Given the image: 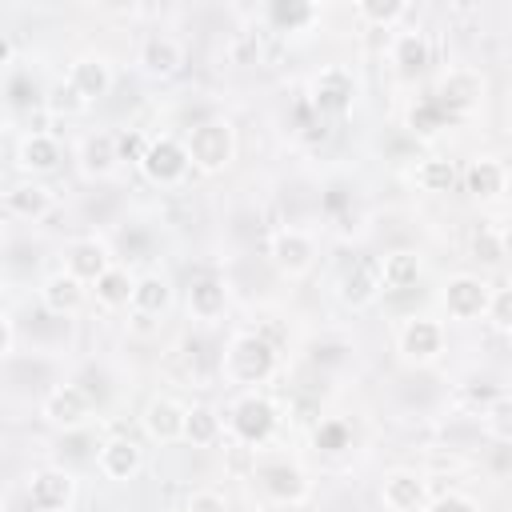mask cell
I'll list each match as a JSON object with an SVG mask.
<instances>
[{
  "label": "cell",
  "instance_id": "1",
  "mask_svg": "<svg viewBox=\"0 0 512 512\" xmlns=\"http://www.w3.org/2000/svg\"><path fill=\"white\" fill-rule=\"evenodd\" d=\"M220 368L232 384H264L276 372V344L260 332H236L220 356Z\"/></svg>",
  "mask_w": 512,
  "mask_h": 512
},
{
  "label": "cell",
  "instance_id": "2",
  "mask_svg": "<svg viewBox=\"0 0 512 512\" xmlns=\"http://www.w3.org/2000/svg\"><path fill=\"white\" fill-rule=\"evenodd\" d=\"M184 152H188V164L204 176H216L232 164V152H236V132L228 120H200L188 128L184 136Z\"/></svg>",
  "mask_w": 512,
  "mask_h": 512
},
{
  "label": "cell",
  "instance_id": "3",
  "mask_svg": "<svg viewBox=\"0 0 512 512\" xmlns=\"http://www.w3.org/2000/svg\"><path fill=\"white\" fill-rule=\"evenodd\" d=\"M484 92H488L484 72H480V68H468V64H456V68H448V72L436 80L432 100H436V104L456 120V116L472 112V108L484 100Z\"/></svg>",
  "mask_w": 512,
  "mask_h": 512
},
{
  "label": "cell",
  "instance_id": "4",
  "mask_svg": "<svg viewBox=\"0 0 512 512\" xmlns=\"http://www.w3.org/2000/svg\"><path fill=\"white\" fill-rule=\"evenodd\" d=\"M356 100V76L344 68V64H328L312 76V88H308V108L316 116H344Z\"/></svg>",
  "mask_w": 512,
  "mask_h": 512
},
{
  "label": "cell",
  "instance_id": "5",
  "mask_svg": "<svg viewBox=\"0 0 512 512\" xmlns=\"http://www.w3.org/2000/svg\"><path fill=\"white\" fill-rule=\"evenodd\" d=\"M228 428H232V436L240 444H264V440H272V432H276V404L268 396H260V392L240 396L228 408Z\"/></svg>",
  "mask_w": 512,
  "mask_h": 512
},
{
  "label": "cell",
  "instance_id": "6",
  "mask_svg": "<svg viewBox=\"0 0 512 512\" xmlns=\"http://www.w3.org/2000/svg\"><path fill=\"white\" fill-rule=\"evenodd\" d=\"M188 152H184V144L176 140V136H152L148 140V152H144V160H140V172L152 180V184H160V188H172V184H180L184 176H188Z\"/></svg>",
  "mask_w": 512,
  "mask_h": 512
},
{
  "label": "cell",
  "instance_id": "7",
  "mask_svg": "<svg viewBox=\"0 0 512 512\" xmlns=\"http://www.w3.org/2000/svg\"><path fill=\"white\" fill-rule=\"evenodd\" d=\"M256 484L276 504H300L308 496V476L292 460H264V464H256Z\"/></svg>",
  "mask_w": 512,
  "mask_h": 512
},
{
  "label": "cell",
  "instance_id": "8",
  "mask_svg": "<svg viewBox=\"0 0 512 512\" xmlns=\"http://www.w3.org/2000/svg\"><path fill=\"white\" fill-rule=\"evenodd\" d=\"M76 500V476L68 468H36L28 476V504L36 512H64Z\"/></svg>",
  "mask_w": 512,
  "mask_h": 512
},
{
  "label": "cell",
  "instance_id": "9",
  "mask_svg": "<svg viewBox=\"0 0 512 512\" xmlns=\"http://www.w3.org/2000/svg\"><path fill=\"white\" fill-rule=\"evenodd\" d=\"M268 256L284 276H304L316 260V244L304 228H276L268 240Z\"/></svg>",
  "mask_w": 512,
  "mask_h": 512
},
{
  "label": "cell",
  "instance_id": "10",
  "mask_svg": "<svg viewBox=\"0 0 512 512\" xmlns=\"http://www.w3.org/2000/svg\"><path fill=\"white\" fill-rule=\"evenodd\" d=\"M396 344H400L404 360L428 364V360H436L444 352V324L440 320H428V316H412V320L400 324Z\"/></svg>",
  "mask_w": 512,
  "mask_h": 512
},
{
  "label": "cell",
  "instance_id": "11",
  "mask_svg": "<svg viewBox=\"0 0 512 512\" xmlns=\"http://www.w3.org/2000/svg\"><path fill=\"white\" fill-rule=\"evenodd\" d=\"M488 296H492L488 280L468 276V272H464V276H452V280L444 284V308H448L452 320H476V316H484Z\"/></svg>",
  "mask_w": 512,
  "mask_h": 512
},
{
  "label": "cell",
  "instance_id": "12",
  "mask_svg": "<svg viewBox=\"0 0 512 512\" xmlns=\"http://www.w3.org/2000/svg\"><path fill=\"white\" fill-rule=\"evenodd\" d=\"M88 412H92V400H88V392L80 384H60V388H52L44 396V420L56 424V428H64V432L84 428Z\"/></svg>",
  "mask_w": 512,
  "mask_h": 512
},
{
  "label": "cell",
  "instance_id": "13",
  "mask_svg": "<svg viewBox=\"0 0 512 512\" xmlns=\"http://www.w3.org/2000/svg\"><path fill=\"white\" fill-rule=\"evenodd\" d=\"M380 500L388 512H420L428 504V480L412 468H396L380 484Z\"/></svg>",
  "mask_w": 512,
  "mask_h": 512
},
{
  "label": "cell",
  "instance_id": "14",
  "mask_svg": "<svg viewBox=\"0 0 512 512\" xmlns=\"http://www.w3.org/2000/svg\"><path fill=\"white\" fill-rule=\"evenodd\" d=\"M380 292V256H356L352 268L340 276V300L348 308H368Z\"/></svg>",
  "mask_w": 512,
  "mask_h": 512
},
{
  "label": "cell",
  "instance_id": "15",
  "mask_svg": "<svg viewBox=\"0 0 512 512\" xmlns=\"http://www.w3.org/2000/svg\"><path fill=\"white\" fill-rule=\"evenodd\" d=\"M144 464V452L132 436H108L104 444H96V468L104 480H132Z\"/></svg>",
  "mask_w": 512,
  "mask_h": 512
},
{
  "label": "cell",
  "instance_id": "16",
  "mask_svg": "<svg viewBox=\"0 0 512 512\" xmlns=\"http://www.w3.org/2000/svg\"><path fill=\"white\" fill-rule=\"evenodd\" d=\"M64 264H68V276H76L80 284H96V280L112 268V256H108V244H104V240L84 236V240H72V244H68Z\"/></svg>",
  "mask_w": 512,
  "mask_h": 512
},
{
  "label": "cell",
  "instance_id": "17",
  "mask_svg": "<svg viewBox=\"0 0 512 512\" xmlns=\"http://www.w3.org/2000/svg\"><path fill=\"white\" fill-rule=\"evenodd\" d=\"M68 84L84 96V104H96V100H104L108 96V88H112V68H108V60L104 56H80V60H72V68H68Z\"/></svg>",
  "mask_w": 512,
  "mask_h": 512
},
{
  "label": "cell",
  "instance_id": "18",
  "mask_svg": "<svg viewBox=\"0 0 512 512\" xmlns=\"http://www.w3.org/2000/svg\"><path fill=\"white\" fill-rule=\"evenodd\" d=\"M16 160H20V168L32 172V176H48V172L60 168L64 148H60V140H56L52 132H28V136L20 140Z\"/></svg>",
  "mask_w": 512,
  "mask_h": 512
},
{
  "label": "cell",
  "instance_id": "19",
  "mask_svg": "<svg viewBox=\"0 0 512 512\" xmlns=\"http://www.w3.org/2000/svg\"><path fill=\"white\" fill-rule=\"evenodd\" d=\"M180 64H184L180 40H172V36H164V32H152V36L140 44V68H144L148 76L168 80V76L180 72Z\"/></svg>",
  "mask_w": 512,
  "mask_h": 512
},
{
  "label": "cell",
  "instance_id": "20",
  "mask_svg": "<svg viewBox=\"0 0 512 512\" xmlns=\"http://www.w3.org/2000/svg\"><path fill=\"white\" fill-rule=\"evenodd\" d=\"M144 432L160 444H176L184 436V404H176L172 396H156L144 408Z\"/></svg>",
  "mask_w": 512,
  "mask_h": 512
},
{
  "label": "cell",
  "instance_id": "21",
  "mask_svg": "<svg viewBox=\"0 0 512 512\" xmlns=\"http://www.w3.org/2000/svg\"><path fill=\"white\" fill-rule=\"evenodd\" d=\"M40 304H44V312H52V316H72V312H80V304H84V284H80L76 276H68V272H52V276L40 284Z\"/></svg>",
  "mask_w": 512,
  "mask_h": 512
},
{
  "label": "cell",
  "instance_id": "22",
  "mask_svg": "<svg viewBox=\"0 0 512 512\" xmlns=\"http://www.w3.org/2000/svg\"><path fill=\"white\" fill-rule=\"evenodd\" d=\"M504 184H508V172H504V164L492 160V156H480V160H472V164L464 168V188H468L476 200H496V196L504 192Z\"/></svg>",
  "mask_w": 512,
  "mask_h": 512
},
{
  "label": "cell",
  "instance_id": "23",
  "mask_svg": "<svg viewBox=\"0 0 512 512\" xmlns=\"http://www.w3.org/2000/svg\"><path fill=\"white\" fill-rule=\"evenodd\" d=\"M4 208L12 216H20V220H40V216L52 212V192L44 184H36V180H24V184L4 192Z\"/></svg>",
  "mask_w": 512,
  "mask_h": 512
},
{
  "label": "cell",
  "instance_id": "24",
  "mask_svg": "<svg viewBox=\"0 0 512 512\" xmlns=\"http://www.w3.org/2000/svg\"><path fill=\"white\" fill-rule=\"evenodd\" d=\"M420 272H424V264H420L416 252H388V256H380V288L384 292H408V288H416Z\"/></svg>",
  "mask_w": 512,
  "mask_h": 512
},
{
  "label": "cell",
  "instance_id": "25",
  "mask_svg": "<svg viewBox=\"0 0 512 512\" xmlns=\"http://www.w3.org/2000/svg\"><path fill=\"white\" fill-rule=\"evenodd\" d=\"M428 60H432V48H428L424 32H396V40H392V64H396L400 76H408V80L420 76L428 68Z\"/></svg>",
  "mask_w": 512,
  "mask_h": 512
},
{
  "label": "cell",
  "instance_id": "26",
  "mask_svg": "<svg viewBox=\"0 0 512 512\" xmlns=\"http://www.w3.org/2000/svg\"><path fill=\"white\" fill-rule=\"evenodd\" d=\"M120 164L116 156V132H92L80 140V168L88 176H108Z\"/></svg>",
  "mask_w": 512,
  "mask_h": 512
},
{
  "label": "cell",
  "instance_id": "27",
  "mask_svg": "<svg viewBox=\"0 0 512 512\" xmlns=\"http://www.w3.org/2000/svg\"><path fill=\"white\" fill-rule=\"evenodd\" d=\"M168 304H172V284L160 272L136 276V284H132V308H136V316H160Z\"/></svg>",
  "mask_w": 512,
  "mask_h": 512
},
{
  "label": "cell",
  "instance_id": "28",
  "mask_svg": "<svg viewBox=\"0 0 512 512\" xmlns=\"http://www.w3.org/2000/svg\"><path fill=\"white\" fill-rule=\"evenodd\" d=\"M220 432H224V420L216 408H208V404L184 408V436L180 440H188L192 448H212L220 440Z\"/></svg>",
  "mask_w": 512,
  "mask_h": 512
},
{
  "label": "cell",
  "instance_id": "29",
  "mask_svg": "<svg viewBox=\"0 0 512 512\" xmlns=\"http://www.w3.org/2000/svg\"><path fill=\"white\" fill-rule=\"evenodd\" d=\"M224 304H228L224 280H216V276L192 280V288H188V312H192L196 320H216V316L224 312Z\"/></svg>",
  "mask_w": 512,
  "mask_h": 512
},
{
  "label": "cell",
  "instance_id": "30",
  "mask_svg": "<svg viewBox=\"0 0 512 512\" xmlns=\"http://www.w3.org/2000/svg\"><path fill=\"white\" fill-rule=\"evenodd\" d=\"M264 16H268V24H272L276 32H304V28L320 16V8L308 4V0H272V4L264 8Z\"/></svg>",
  "mask_w": 512,
  "mask_h": 512
},
{
  "label": "cell",
  "instance_id": "31",
  "mask_svg": "<svg viewBox=\"0 0 512 512\" xmlns=\"http://www.w3.org/2000/svg\"><path fill=\"white\" fill-rule=\"evenodd\" d=\"M132 284H136V276H132L124 264H112V268L96 280V300H100V308H128V304H132Z\"/></svg>",
  "mask_w": 512,
  "mask_h": 512
},
{
  "label": "cell",
  "instance_id": "32",
  "mask_svg": "<svg viewBox=\"0 0 512 512\" xmlns=\"http://www.w3.org/2000/svg\"><path fill=\"white\" fill-rule=\"evenodd\" d=\"M480 424H484V432L496 444H508L512 440V400H508V392H496L488 400V408L480 412Z\"/></svg>",
  "mask_w": 512,
  "mask_h": 512
},
{
  "label": "cell",
  "instance_id": "33",
  "mask_svg": "<svg viewBox=\"0 0 512 512\" xmlns=\"http://www.w3.org/2000/svg\"><path fill=\"white\" fill-rule=\"evenodd\" d=\"M416 184L424 192H448L456 184V164L448 156H428L416 164Z\"/></svg>",
  "mask_w": 512,
  "mask_h": 512
},
{
  "label": "cell",
  "instance_id": "34",
  "mask_svg": "<svg viewBox=\"0 0 512 512\" xmlns=\"http://www.w3.org/2000/svg\"><path fill=\"white\" fill-rule=\"evenodd\" d=\"M312 444H316L320 452L336 456V452H344V448L352 444V424H348V420H340V416H328V420H320V424H316Z\"/></svg>",
  "mask_w": 512,
  "mask_h": 512
},
{
  "label": "cell",
  "instance_id": "35",
  "mask_svg": "<svg viewBox=\"0 0 512 512\" xmlns=\"http://www.w3.org/2000/svg\"><path fill=\"white\" fill-rule=\"evenodd\" d=\"M472 256L484 260V264H500L508 256V244H504V232L492 228V224H480L472 232Z\"/></svg>",
  "mask_w": 512,
  "mask_h": 512
},
{
  "label": "cell",
  "instance_id": "36",
  "mask_svg": "<svg viewBox=\"0 0 512 512\" xmlns=\"http://www.w3.org/2000/svg\"><path fill=\"white\" fill-rule=\"evenodd\" d=\"M356 16L368 20V24H396L400 16H408V4L404 0H360L356 4Z\"/></svg>",
  "mask_w": 512,
  "mask_h": 512
},
{
  "label": "cell",
  "instance_id": "37",
  "mask_svg": "<svg viewBox=\"0 0 512 512\" xmlns=\"http://www.w3.org/2000/svg\"><path fill=\"white\" fill-rule=\"evenodd\" d=\"M448 120H452V116H448L432 96H424V100H420V104H412V112H408L412 132H424V136H428V132H436V128H444Z\"/></svg>",
  "mask_w": 512,
  "mask_h": 512
},
{
  "label": "cell",
  "instance_id": "38",
  "mask_svg": "<svg viewBox=\"0 0 512 512\" xmlns=\"http://www.w3.org/2000/svg\"><path fill=\"white\" fill-rule=\"evenodd\" d=\"M44 104H48V112H64V116H72V112H84V108H88V104H84V96L68 84V76H64V80H56V84L48 88Z\"/></svg>",
  "mask_w": 512,
  "mask_h": 512
},
{
  "label": "cell",
  "instance_id": "39",
  "mask_svg": "<svg viewBox=\"0 0 512 512\" xmlns=\"http://www.w3.org/2000/svg\"><path fill=\"white\" fill-rule=\"evenodd\" d=\"M144 152H148V136H144L140 128H124V132H116V156H120V160L140 164Z\"/></svg>",
  "mask_w": 512,
  "mask_h": 512
},
{
  "label": "cell",
  "instance_id": "40",
  "mask_svg": "<svg viewBox=\"0 0 512 512\" xmlns=\"http://www.w3.org/2000/svg\"><path fill=\"white\" fill-rule=\"evenodd\" d=\"M484 316H492V324H496L500 332H508V324H512V288H492Z\"/></svg>",
  "mask_w": 512,
  "mask_h": 512
},
{
  "label": "cell",
  "instance_id": "41",
  "mask_svg": "<svg viewBox=\"0 0 512 512\" xmlns=\"http://www.w3.org/2000/svg\"><path fill=\"white\" fill-rule=\"evenodd\" d=\"M188 512H228V504H224V496H220V492L200 488V492H192V496H188Z\"/></svg>",
  "mask_w": 512,
  "mask_h": 512
},
{
  "label": "cell",
  "instance_id": "42",
  "mask_svg": "<svg viewBox=\"0 0 512 512\" xmlns=\"http://www.w3.org/2000/svg\"><path fill=\"white\" fill-rule=\"evenodd\" d=\"M420 512H476V504L468 496H460V492H448V496H436L432 504H424Z\"/></svg>",
  "mask_w": 512,
  "mask_h": 512
},
{
  "label": "cell",
  "instance_id": "43",
  "mask_svg": "<svg viewBox=\"0 0 512 512\" xmlns=\"http://www.w3.org/2000/svg\"><path fill=\"white\" fill-rule=\"evenodd\" d=\"M228 56H232V64H256V56H260L256 36H236V40L228 44Z\"/></svg>",
  "mask_w": 512,
  "mask_h": 512
},
{
  "label": "cell",
  "instance_id": "44",
  "mask_svg": "<svg viewBox=\"0 0 512 512\" xmlns=\"http://www.w3.org/2000/svg\"><path fill=\"white\" fill-rule=\"evenodd\" d=\"M4 92H8V104L12 108H32L36 104V88H28V76H16Z\"/></svg>",
  "mask_w": 512,
  "mask_h": 512
},
{
  "label": "cell",
  "instance_id": "45",
  "mask_svg": "<svg viewBox=\"0 0 512 512\" xmlns=\"http://www.w3.org/2000/svg\"><path fill=\"white\" fill-rule=\"evenodd\" d=\"M348 204H352V196H348L340 184H332V188L324 192V212H328V216H332V212H340V208H348Z\"/></svg>",
  "mask_w": 512,
  "mask_h": 512
},
{
  "label": "cell",
  "instance_id": "46",
  "mask_svg": "<svg viewBox=\"0 0 512 512\" xmlns=\"http://www.w3.org/2000/svg\"><path fill=\"white\" fill-rule=\"evenodd\" d=\"M12 340H16V332H12V320L0 312V356H8V352H12Z\"/></svg>",
  "mask_w": 512,
  "mask_h": 512
},
{
  "label": "cell",
  "instance_id": "47",
  "mask_svg": "<svg viewBox=\"0 0 512 512\" xmlns=\"http://www.w3.org/2000/svg\"><path fill=\"white\" fill-rule=\"evenodd\" d=\"M8 56H12V48H8V40H4V36H0V64H4V60H8Z\"/></svg>",
  "mask_w": 512,
  "mask_h": 512
},
{
  "label": "cell",
  "instance_id": "48",
  "mask_svg": "<svg viewBox=\"0 0 512 512\" xmlns=\"http://www.w3.org/2000/svg\"><path fill=\"white\" fill-rule=\"evenodd\" d=\"M244 512H260V508H244Z\"/></svg>",
  "mask_w": 512,
  "mask_h": 512
}]
</instances>
